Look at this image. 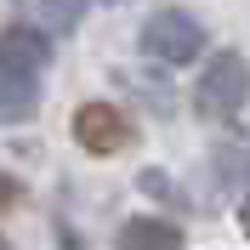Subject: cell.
I'll return each instance as SVG.
<instances>
[{
	"instance_id": "cell-4",
	"label": "cell",
	"mask_w": 250,
	"mask_h": 250,
	"mask_svg": "<svg viewBox=\"0 0 250 250\" xmlns=\"http://www.w3.org/2000/svg\"><path fill=\"white\" fill-rule=\"evenodd\" d=\"M51 62V34L40 23H12L0 34V74H23L40 80V68Z\"/></svg>"
},
{
	"instance_id": "cell-2",
	"label": "cell",
	"mask_w": 250,
	"mask_h": 250,
	"mask_svg": "<svg viewBox=\"0 0 250 250\" xmlns=\"http://www.w3.org/2000/svg\"><path fill=\"white\" fill-rule=\"evenodd\" d=\"M142 46L154 51L159 62H193L205 51V23L193 12L165 6V12H154L148 23H142Z\"/></svg>"
},
{
	"instance_id": "cell-7",
	"label": "cell",
	"mask_w": 250,
	"mask_h": 250,
	"mask_svg": "<svg viewBox=\"0 0 250 250\" xmlns=\"http://www.w3.org/2000/svg\"><path fill=\"white\" fill-rule=\"evenodd\" d=\"M216 165L228 171L222 182H233V176H239V182H250V148H222V154H216Z\"/></svg>"
},
{
	"instance_id": "cell-11",
	"label": "cell",
	"mask_w": 250,
	"mask_h": 250,
	"mask_svg": "<svg viewBox=\"0 0 250 250\" xmlns=\"http://www.w3.org/2000/svg\"><path fill=\"white\" fill-rule=\"evenodd\" d=\"M0 250H6V239H0Z\"/></svg>"
},
{
	"instance_id": "cell-1",
	"label": "cell",
	"mask_w": 250,
	"mask_h": 250,
	"mask_svg": "<svg viewBox=\"0 0 250 250\" xmlns=\"http://www.w3.org/2000/svg\"><path fill=\"white\" fill-rule=\"evenodd\" d=\"M245 97H250V62L239 51H222V57L205 62L199 85H193V108L205 120H233L245 108Z\"/></svg>"
},
{
	"instance_id": "cell-5",
	"label": "cell",
	"mask_w": 250,
	"mask_h": 250,
	"mask_svg": "<svg viewBox=\"0 0 250 250\" xmlns=\"http://www.w3.org/2000/svg\"><path fill=\"white\" fill-rule=\"evenodd\" d=\"M120 250H182V228L165 216H137L120 228Z\"/></svg>"
},
{
	"instance_id": "cell-6",
	"label": "cell",
	"mask_w": 250,
	"mask_h": 250,
	"mask_svg": "<svg viewBox=\"0 0 250 250\" xmlns=\"http://www.w3.org/2000/svg\"><path fill=\"white\" fill-rule=\"evenodd\" d=\"M40 108V85L23 74H0V120H29Z\"/></svg>"
},
{
	"instance_id": "cell-3",
	"label": "cell",
	"mask_w": 250,
	"mask_h": 250,
	"mask_svg": "<svg viewBox=\"0 0 250 250\" xmlns=\"http://www.w3.org/2000/svg\"><path fill=\"white\" fill-rule=\"evenodd\" d=\"M74 142L85 154H120L131 142V120L114 103H80L74 108Z\"/></svg>"
},
{
	"instance_id": "cell-8",
	"label": "cell",
	"mask_w": 250,
	"mask_h": 250,
	"mask_svg": "<svg viewBox=\"0 0 250 250\" xmlns=\"http://www.w3.org/2000/svg\"><path fill=\"white\" fill-rule=\"evenodd\" d=\"M34 17H40V23H51V29H74L80 17H85V6H40Z\"/></svg>"
},
{
	"instance_id": "cell-9",
	"label": "cell",
	"mask_w": 250,
	"mask_h": 250,
	"mask_svg": "<svg viewBox=\"0 0 250 250\" xmlns=\"http://www.w3.org/2000/svg\"><path fill=\"white\" fill-rule=\"evenodd\" d=\"M17 199H23V188H17V176H6V171H0V210H12Z\"/></svg>"
},
{
	"instance_id": "cell-10",
	"label": "cell",
	"mask_w": 250,
	"mask_h": 250,
	"mask_svg": "<svg viewBox=\"0 0 250 250\" xmlns=\"http://www.w3.org/2000/svg\"><path fill=\"white\" fill-rule=\"evenodd\" d=\"M239 222H245V233H250V199H245V205H239Z\"/></svg>"
}]
</instances>
